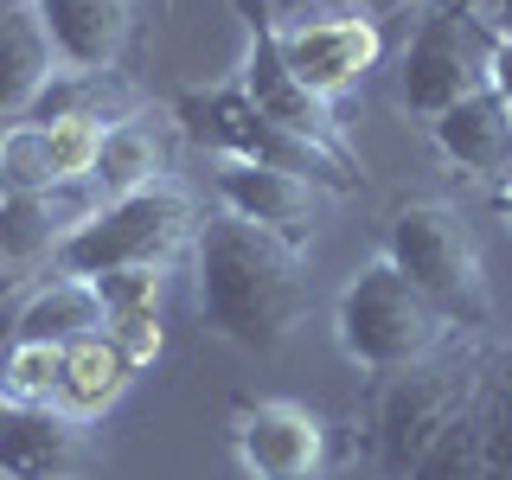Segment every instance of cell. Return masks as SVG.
<instances>
[{"instance_id": "obj_1", "label": "cell", "mask_w": 512, "mask_h": 480, "mask_svg": "<svg viewBox=\"0 0 512 480\" xmlns=\"http://www.w3.org/2000/svg\"><path fill=\"white\" fill-rule=\"evenodd\" d=\"M192 276H199V320L205 333L256 352H282V340L308 314V276H301V250L282 244L276 231L250 218H205L199 244H192Z\"/></svg>"}, {"instance_id": "obj_2", "label": "cell", "mask_w": 512, "mask_h": 480, "mask_svg": "<svg viewBox=\"0 0 512 480\" xmlns=\"http://www.w3.org/2000/svg\"><path fill=\"white\" fill-rule=\"evenodd\" d=\"M480 372H487V352L474 340H448L436 346L423 365L391 378H372L365 404L352 410V448H359V468L372 480H410V468L423 461V448L474 404Z\"/></svg>"}, {"instance_id": "obj_3", "label": "cell", "mask_w": 512, "mask_h": 480, "mask_svg": "<svg viewBox=\"0 0 512 480\" xmlns=\"http://www.w3.org/2000/svg\"><path fill=\"white\" fill-rule=\"evenodd\" d=\"M384 263H391L448 327L480 333L493 320L487 263H480V244H474L468 218H461L455 205H442V199L397 205L391 224H384Z\"/></svg>"}, {"instance_id": "obj_4", "label": "cell", "mask_w": 512, "mask_h": 480, "mask_svg": "<svg viewBox=\"0 0 512 480\" xmlns=\"http://www.w3.org/2000/svg\"><path fill=\"white\" fill-rule=\"evenodd\" d=\"M173 116H180V128L199 141V148H212L224 160H244V167H276V173H295V180L327 186V192H359L365 186V173L352 167V154L320 148V141H308V135H288V128L269 122L237 84L180 90V96H173Z\"/></svg>"}, {"instance_id": "obj_5", "label": "cell", "mask_w": 512, "mask_h": 480, "mask_svg": "<svg viewBox=\"0 0 512 480\" xmlns=\"http://www.w3.org/2000/svg\"><path fill=\"white\" fill-rule=\"evenodd\" d=\"M333 340L359 372L391 378V372L423 365L436 346H448V320L384 256H372L365 269H352V282L333 301Z\"/></svg>"}, {"instance_id": "obj_6", "label": "cell", "mask_w": 512, "mask_h": 480, "mask_svg": "<svg viewBox=\"0 0 512 480\" xmlns=\"http://www.w3.org/2000/svg\"><path fill=\"white\" fill-rule=\"evenodd\" d=\"M192 192L160 180L148 192H128V199H109L77 224L58 244V276H109V269H167L173 256L192 244Z\"/></svg>"}, {"instance_id": "obj_7", "label": "cell", "mask_w": 512, "mask_h": 480, "mask_svg": "<svg viewBox=\"0 0 512 480\" xmlns=\"http://www.w3.org/2000/svg\"><path fill=\"white\" fill-rule=\"evenodd\" d=\"M493 52H500V32L487 26V13H468L455 0L429 7L410 32L404 58H397V96H404V109L436 122L442 109L493 90Z\"/></svg>"}, {"instance_id": "obj_8", "label": "cell", "mask_w": 512, "mask_h": 480, "mask_svg": "<svg viewBox=\"0 0 512 480\" xmlns=\"http://www.w3.org/2000/svg\"><path fill=\"white\" fill-rule=\"evenodd\" d=\"M231 448L250 480H320L327 468V423L295 397H256L231 410Z\"/></svg>"}, {"instance_id": "obj_9", "label": "cell", "mask_w": 512, "mask_h": 480, "mask_svg": "<svg viewBox=\"0 0 512 480\" xmlns=\"http://www.w3.org/2000/svg\"><path fill=\"white\" fill-rule=\"evenodd\" d=\"M237 7H250V45H244V71H237V90H244L269 122H282L288 135H308V141H320V148H340V154H346L340 122H333V103H320V96L282 64L276 13H269V0H237Z\"/></svg>"}, {"instance_id": "obj_10", "label": "cell", "mask_w": 512, "mask_h": 480, "mask_svg": "<svg viewBox=\"0 0 512 480\" xmlns=\"http://www.w3.org/2000/svg\"><path fill=\"white\" fill-rule=\"evenodd\" d=\"M276 45H282V64L320 96V103H333L340 90H352L384 52L378 26L365 20V13H320V20L276 26Z\"/></svg>"}, {"instance_id": "obj_11", "label": "cell", "mask_w": 512, "mask_h": 480, "mask_svg": "<svg viewBox=\"0 0 512 480\" xmlns=\"http://www.w3.org/2000/svg\"><path fill=\"white\" fill-rule=\"evenodd\" d=\"M103 448L90 423L64 410H13L0 404V474L7 480H84Z\"/></svg>"}, {"instance_id": "obj_12", "label": "cell", "mask_w": 512, "mask_h": 480, "mask_svg": "<svg viewBox=\"0 0 512 480\" xmlns=\"http://www.w3.org/2000/svg\"><path fill=\"white\" fill-rule=\"evenodd\" d=\"M218 205L231 218H250V224H263V231H276L282 244H295L308 256V237H314V186L308 180L276 173V167L224 160L218 167Z\"/></svg>"}, {"instance_id": "obj_13", "label": "cell", "mask_w": 512, "mask_h": 480, "mask_svg": "<svg viewBox=\"0 0 512 480\" xmlns=\"http://www.w3.org/2000/svg\"><path fill=\"white\" fill-rule=\"evenodd\" d=\"M429 135H436L448 167L474 173V180L500 186L512 173V109H506L500 90H480V96H468V103L442 109V116L429 122Z\"/></svg>"}, {"instance_id": "obj_14", "label": "cell", "mask_w": 512, "mask_h": 480, "mask_svg": "<svg viewBox=\"0 0 512 480\" xmlns=\"http://www.w3.org/2000/svg\"><path fill=\"white\" fill-rule=\"evenodd\" d=\"M128 13L135 0H39L45 39L64 71H116L128 45Z\"/></svg>"}, {"instance_id": "obj_15", "label": "cell", "mask_w": 512, "mask_h": 480, "mask_svg": "<svg viewBox=\"0 0 512 480\" xmlns=\"http://www.w3.org/2000/svg\"><path fill=\"white\" fill-rule=\"evenodd\" d=\"M64 71L52 39H45V20H39V0H26L20 13L0 20V122H26L39 90Z\"/></svg>"}, {"instance_id": "obj_16", "label": "cell", "mask_w": 512, "mask_h": 480, "mask_svg": "<svg viewBox=\"0 0 512 480\" xmlns=\"http://www.w3.org/2000/svg\"><path fill=\"white\" fill-rule=\"evenodd\" d=\"M135 384V365L122 359V346L109 333H90V340L64 346V378H58V410L77 416V423H96L128 397Z\"/></svg>"}, {"instance_id": "obj_17", "label": "cell", "mask_w": 512, "mask_h": 480, "mask_svg": "<svg viewBox=\"0 0 512 480\" xmlns=\"http://www.w3.org/2000/svg\"><path fill=\"white\" fill-rule=\"evenodd\" d=\"M58 192H0V250H7L26 276L45 256H58L64 237L96 212V205H71V199H58Z\"/></svg>"}, {"instance_id": "obj_18", "label": "cell", "mask_w": 512, "mask_h": 480, "mask_svg": "<svg viewBox=\"0 0 512 480\" xmlns=\"http://www.w3.org/2000/svg\"><path fill=\"white\" fill-rule=\"evenodd\" d=\"M103 333V301L84 276H52L45 288H32V301L13 314L7 340H39V346H71Z\"/></svg>"}, {"instance_id": "obj_19", "label": "cell", "mask_w": 512, "mask_h": 480, "mask_svg": "<svg viewBox=\"0 0 512 480\" xmlns=\"http://www.w3.org/2000/svg\"><path fill=\"white\" fill-rule=\"evenodd\" d=\"M160 180H167V154H160L154 128H141V122H116V128H109V135H103V160H96V173H90L96 205L128 199V192H148Z\"/></svg>"}, {"instance_id": "obj_20", "label": "cell", "mask_w": 512, "mask_h": 480, "mask_svg": "<svg viewBox=\"0 0 512 480\" xmlns=\"http://www.w3.org/2000/svg\"><path fill=\"white\" fill-rule=\"evenodd\" d=\"M58 378H64V346H39V340L0 346V404L58 410Z\"/></svg>"}, {"instance_id": "obj_21", "label": "cell", "mask_w": 512, "mask_h": 480, "mask_svg": "<svg viewBox=\"0 0 512 480\" xmlns=\"http://www.w3.org/2000/svg\"><path fill=\"white\" fill-rule=\"evenodd\" d=\"M474 423H480V474L512 480V352L487 359V372H480Z\"/></svg>"}, {"instance_id": "obj_22", "label": "cell", "mask_w": 512, "mask_h": 480, "mask_svg": "<svg viewBox=\"0 0 512 480\" xmlns=\"http://www.w3.org/2000/svg\"><path fill=\"white\" fill-rule=\"evenodd\" d=\"M116 122L103 116H71V122H45V160H52V186H90L96 160H103V135Z\"/></svg>"}, {"instance_id": "obj_23", "label": "cell", "mask_w": 512, "mask_h": 480, "mask_svg": "<svg viewBox=\"0 0 512 480\" xmlns=\"http://www.w3.org/2000/svg\"><path fill=\"white\" fill-rule=\"evenodd\" d=\"M0 192H58L39 122H13L7 135H0Z\"/></svg>"}, {"instance_id": "obj_24", "label": "cell", "mask_w": 512, "mask_h": 480, "mask_svg": "<svg viewBox=\"0 0 512 480\" xmlns=\"http://www.w3.org/2000/svg\"><path fill=\"white\" fill-rule=\"evenodd\" d=\"M96 301H103V320L116 314H160V295H167V269H109V276H90Z\"/></svg>"}, {"instance_id": "obj_25", "label": "cell", "mask_w": 512, "mask_h": 480, "mask_svg": "<svg viewBox=\"0 0 512 480\" xmlns=\"http://www.w3.org/2000/svg\"><path fill=\"white\" fill-rule=\"evenodd\" d=\"M103 333L122 346V359L135 365H154L160 359V346H167V333H160V314H116V320H103Z\"/></svg>"}, {"instance_id": "obj_26", "label": "cell", "mask_w": 512, "mask_h": 480, "mask_svg": "<svg viewBox=\"0 0 512 480\" xmlns=\"http://www.w3.org/2000/svg\"><path fill=\"white\" fill-rule=\"evenodd\" d=\"M493 90H500L506 109H512V39H500V52H493Z\"/></svg>"}, {"instance_id": "obj_27", "label": "cell", "mask_w": 512, "mask_h": 480, "mask_svg": "<svg viewBox=\"0 0 512 480\" xmlns=\"http://www.w3.org/2000/svg\"><path fill=\"white\" fill-rule=\"evenodd\" d=\"M20 282H26V269L13 263L7 250H0V301H7V295H13V288H20Z\"/></svg>"}, {"instance_id": "obj_28", "label": "cell", "mask_w": 512, "mask_h": 480, "mask_svg": "<svg viewBox=\"0 0 512 480\" xmlns=\"http://www.w3.org/2000/svg\"><path fill=\"white\" fill-rule=\"evenodd\" d=\"M487 26L500 32V39H512V0H500V7H487Z\"/></svg>"}, {"instance_id": "obj_29", "label": "cell", "mask_w": 512, "mask_h": 480, "mask_svg": "<svg viewBox=\"0 0 512 480\" xmlns=\"http://www.w3.org/2000/svg\"><path fill=\"white\" fill-rule=\"evenodd\" d=\"M500 218L512 224V173H506V180H500Z\"/></svg>"}, {"instance_id": "obj_30", "label": "cell", "mask_w": 512, "mask_h": 480, "mask_svg": "<svg viewBox=\"0 0 512 480\" xmlns=\"http://www.w3.org/2000/svg\"><path fill=\"white\" fill-rule=\"evenodd\" d=\"M26 7V0H0V20H7V13H20Z\"/></svg>"}, {"instance_id": "obj_31", "label": "cell", "mask_w": 512, "mask_h": 480, "mask_svg": "<svg viewBox=\"0 0 512 480\" xmlns=\"http://www.w3.org/2000/svg\"><path fill=\"white\" fill-rule=\"evenodd\" d=\"M0 480H7V474H0Z\"/></svg>"}]
</instances>
